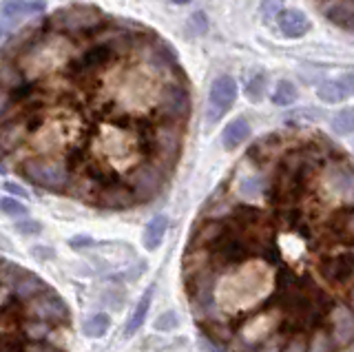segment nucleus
Returning <instances> with one entry per match:
<instances>
[{"label": "nucleus", "instance_id": "nucleus-1", "mask_svg": "<svg viewBox=\"0 0 354 352\" xmlns=\"http://www.w3.org/2000/svg\"><path fill=\"white\" fill-rule=\"evenodd\" d=\"M175 49L93 7L40 18L0 51V169L106 211L169 186L191 118Z\"/></svg>", "mask_w": 354, "mask_h": 352}, {"label": "nucleus", "instance_id": "nucleus-2", "mask_svg": "<svg viewBox=\"0 0 354 352\" xmlns=\"http://www.w3.org/2000/svg\"><path fill=\"white\" fill-rule=\"evenodd\" d=\"M69 328V308L47 281L0 259V350H62Z\"/></svg>", "mask_w": 354, "mask_h": 352}, {"label": "nucleus", "instance_id": "nucleus-3", "mask_svg": "<svg viewBox=\"0 0 354 352\" xmlns=\"http://www.w3.org/2000/svg\"><path fill=\"white\" fill-rule=\"evenodd\" d=\"M324 180H326V191L330 193V197H337V200L346 206H354V167L332 162L328 164Z\"/></svg>", "mask_w": 354, "mask_h": 352}, {"label": "nucleus", "instance_id": "nucleus-4", "mask_svg": "<svg viewBox=\"0 0 354 352\" xmlns=\"http://www.w3.org/2000/svg\"><path fill=\"white\" fill-rule=\"evenodd\" d=\"M235 100H237V82L230 75H219L213 82V86H210V95H208V113H206L208 124H215L235 104Z\"/></svg>", "mask_w": 354, "mask_h": 352}, {"label": "nucleus", "instance_id": "nucleus-5", "mask_svg": "<svg viewBox=\"0 0 354 352\" xmlns=\"http://www.w3.org/2000/svg\"><path fill=\"white\" fill-rule=\"evenodd\" d=\"M330 337L335 348H350L354 344V313L346 304L330 306Z\"/></svg>", "mask_w": 354, "mask_h": 352}, {"label": "nucleus", "instance_id": "nucleus-6", "mask_svg": "<svg viewBox=\"0 0 354 352\" xmlns=\"http://www.w3.org/2000/svg\"><path fill=\"white\" fill-rule=\"evenodd\" d=\"M321 277L332 286H343L354 277V252H341L321 259Z\"/></svg>", "mask_w": 354, "mask_h": 352}, {"label": "nucleus", "instance_id": "nucleus-7", "mask_svg": "<svg viewBox=\"0 0 354 352\" xmlns=\"http://www.w3.org/2000/svg\"><path fill=\"white\" fill-rule=\"evenodd\" d=\"M277 23H279V29L286 38H301L304 34H308L310 29V20L304 12H297V9H281L277 14Z\"/></svg>", "mask_w": 354, "mask_h": 352}, {"label": "nucleus", "instance_id": "nucleus-8", "mask_svg": "<svg viewBox=\"0 0 354 352\" xmlns=\"http://www.w3.org/2000/svg\"><path fill=\"white\" fill-rule=\"evenodd\" d=\"M326 18L332 25H337L354 34V0H337L326 9Z\"/></svg>", "mask_w": 354, "mask_h": 352}, {"label": "nucleus", "instance_id": "nucleus-9", "mask_svg": "<svg viewBox=\"0 0 354 352\" xmlns=\"http://www.w3.org/2000/svg\"><path fill=\"white\" fill-rule=\"evenodd\" d=\"M250 138V124L246 118H235L232 122H228V127L224 129V136H221V142H224V149L232 151L239 145H243Z\"/></svg>", "mask_w": 354, "mask_h": 352}, {"label": "nucleus", "instance_id": "nucleus-10", "mask_svg": "<svg viewBox=\"0 0 354 352\" xmlns=\"http://www.w3.org/2000/svg\"><path fill=\"white\" fill-rule=\"evenodd\" d=\"M38 12H44V3L42 0H3V14L7 18H25L33 16Z\"/></svg>", "mask_w": 354, "mask_h": 352}, {"label": "nucleus", "instance_id": "nucleus-11", "mask_svg": "<svg viewBox=\"0 0 354 352\" xmlns=\"http://www.w3.org/2000/svg\"><path fill=\"white\" fill-rule=\"evenodd\" d=\"M166 228H169V217L166 215H155L151 222L144 228V246L149 250H155L164 239Z\"/></svg>", "mask_w": 354, "mask_h": 352}, {"label": "nucleus", "instance_id": "nucleus-12", "mask_svg": "<svg viewBox=\"0 0 354 352\" xmlns=\"http://www.w3.org/2000/svg\"><path fill=\"white\" fill-rule=\"evenodd\" d=\"M317 95H319V100H324L328 104H339L346 100L350 93L346 89V84H343V80H326L317 86Z\"/></svg>", "mask_w": 354, "mask_h": 352}, {"label": "nucleus", "instance_id": "nucleus-13", "mask_svg": "<svg viewBox=\"0 0 354 352\" xmlns=\"http://www.w3.org/2000/svg\"><path fill=\"white\" fill-rule=\"evenodd\" d=\"M153 293H155V286H151V288L142 295V299L138 302L136 311H133V315H131V319H129L127 335H136V333H138V328L144 324V319H147V315H149L151 302H153Z\"/></svg>", "mask_w": 354, "mask_h": 352}, {"label": "nucleus", "instance_id": "nucleus-14", "mask_svg": "<svg viewBox=\"0 0 354 352\" xmlns=\"http://www.w3.org/2000/svg\"><path fill=\"white\" fill-rule=\"evenodd\" d=\"M332 129L339 136H352L354 133V106L341 109L337 115H332Z\"/></svg>", "mask_w": 354, "mask_h": 352}, {"label": "nucleus", "instance_id": "nucleus-15", "mask_svg": "<svg viewBox=\"0 0 354 352\" xmlns=\"http://www.w3.org/2000/svg\"><path fill=\"white\" fill-rule=\"evenodd\" d=\"M297 100V86L290 80H279L277 82V89L272 93V102L279 106H288Z\"/></svg>", "mask_w": 354, "mask_h": 352}, {"label": "nucleus", "instance_id": "nucleus-16", "mask_svg": "<svg viewBox=\"0 0 354 352\" xmlns=\"http://www.w3.org/2000/svg\"><path fill=\"white\" fill-rule=\"evenodd\" d=\"M109 326H111L109 315L97 313V315H93V317H88V319H86L84 326H82V330H84V335H86V337H102V335H106Z\"/></svg>", "mask_w": 354, "mask_h": 352}, {"label": "nucleus", "instance_id": "nucleus-17", "mask_svg": "<svg viewBox=\"0 0 354 352\" xmlns=\"http://www.w3.org/2000/svg\"><path fill=\"white\" fill-rule=\"evenodd\" d=\"M332 226H335L337 230H341L343 237L354 239V208H350V211L341 213V215H335V219H332Z\"/></svg>", "mask_w": 354, "mask_h": 352}, {"label": "nucleus", "instance_id": "nucleus-18", "mask_svg": "<svg viewBox=\"0 0 354 352\" xmlns=\"http://www.w3.org/2000/svg\"><path fill=\"white\" fill-rule=\"evenodd\" d=\"M308 348H310V350H337V348H335V341H332V337H330L328 330H317L315 337L310 339Z\"/></svg>", "mask_w": 354, "mask_h": 352}, {"label": "nucleus", "instance_id": "nucleus-19", "mask_svg": "<svg viewBox=\"0 0 354 352\" xmlns=\"http://www.w3.org/2000/svg\"><path fill=\"white\" fill-rule=\"evenodd\" d=\"M263 89H266V75H254V78L248 82L246 86V95H248V100L252 102H259L261 98H263Z\"/></svg>", "mask_w": 354, "mask_h": 352}, {"label": "nucleus", "instance_id": "nucleus-20", "mask_svg": "<svg viewBox=\"0 0 354 352\" xmlns=\"http://www.w3.org/2000/svg\"><path fill=\"white\" fill-rule=\"evenodd\" d=\"M0 211L11 217H20V215H27V206L14 200V197H3V200H0Z\"/></svg>", "mask_w": 354, "mask_h": 352}, {"label": "nucleus", "instance_id": "nucleus-21", "mask_svg": "<svg viewBox=\"0 0 354 352\" xmlns=\"http://www.w3.org/2000/svg\"><path fill=\"white\" fill-rule=\"evenodd\" d=\"M158 326L160 330H169V328H173V326H177V317L173 315V313H166V315H162L160 319H158Z\"/></svg>", "mask_w": 354, "mask_h": 352}, {"label": "nucleus", "instance_id": "nucleus-22", "mask_svg": "<svg viewBox=\"0 0 354 352\" xmlns=\"http://www.w3.org/2000/svg\"><path fill=\"white\" fill-rule=\"evenodd\" d=\"M279 12H281V0H263V14L268 18Z\"/></svg>", "mask_w": 354, "mask_h": 352}, {"label": "nucleus", "instance_id": "nucleus-23", "mask_svg": "<svg viewBox=\"0 0 354 352\" xmlns=\"http://www.w3.org/2000/svg\"><path fill=\"white\" fill-rule=\"evenodd\" d=\"M22 235H36L38 230H40V224H36V222H27V224H18L16 226Z\"/></svg>", "mask_w": 354, "mask_h": 352}, {"label": "nucleus", "instance_id": "nucleus-24", "mask_svg": "<svg viewBox=\"0 0 354 352\" xmlns=\"http://www.w3.org/2000/svg\"><path fill=\"white\" fill-rule=\"evenodd\" d=\"M5 189H7V193H11V195H18V197H25V195H27V191H25V189H20V186L11 184V182H7V184H5Z\"/></svg>", "mask_w": 354, "mask_h": 352}, {"label": "nucleus", "instance_id": "nucleus-25", "mask_svg": "<svg viewBox=\"0 0 354 352\" xmlns=\"http://www.w3.org/2000/svg\"><path fill=\"white\" fill-rule=\"evenodd\" d=\"M341 80H343V84H346L348 93H350V95H354V73H348L346 78H341Z\"/></svg>", "mask_w": 354, "mask_h": 352}, {"label": "nucleus", "instance_id": "nucleus-26", "mask_svg": "<svg viewBox=\"0 0 354 352\" xmlns=\"http://www.w3.org/2000/svg\"><path fill=\"white\" fill-rule=\"evenodd\" d=\"M171 3H175V5H186V3H191V0H171Z\"/></svg>", "mask_w": 354, "mask_h": 352}, {"label": "nucleus", "instance_id": "nucleus-27", "mask_svg": "<svg viewBox=\"0 0 354 352\" xmlns=\"http://www.w3.org/2000/svg\"><path fill=\"white\" fill-rule=\"evenodd\" d=\"M350 299H352V304H354V288L350 290Z\"/></svg>", "mask_w": 354, "mask_h": 352}, {"label": "nucleus", "instance_id": "nucleus-28", "mask_svg": "<svg viewBox=\"0 0 354 352\" xmlns=\"http://www.w3.org/2000/svg\"><path fill=\"white\" fill-rule=\"evenodd\" d=\"M352 252H354V250H352Z\"/></svg>", "mask_w": 354, "mask_h": 352}, {"label": "nucleus", "instance_id": "nucleus-29", "mask_svg": "<svg viewBox=\"0 0 354 352\" xmlns=\"http://www.w3.org/2000/svg\"><path fill=\"white\" fill-rule=\"evenodd\" d=\"M352 279H354V277H352Z\"/></svg>", "mask_w": 354, "mask_h": 352}]
</instances>
